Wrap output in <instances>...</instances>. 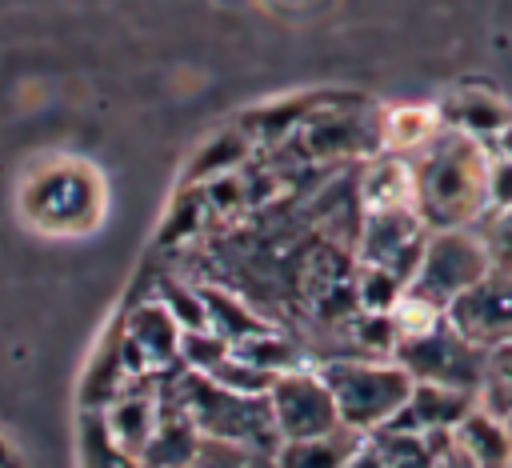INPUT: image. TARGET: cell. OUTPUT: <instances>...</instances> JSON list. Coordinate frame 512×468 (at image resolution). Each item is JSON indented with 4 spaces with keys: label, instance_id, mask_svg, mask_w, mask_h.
<instances>
[{
    "label": "cell",
    "instance_id": "6da1fadb",
    "mask_svg": "<svg viewBox=\"0 0 512 468\" xmlns=\"http://www.w3.org/2000/svg\"><path fill=\"white\" fill-rule=\"evenodd\" d=\"M488 200V168L480 144L468 136H444L424 152L420 172H412V204L436 228L468 224Z\"/></svg>",
    "mask_w": 512,
    "mask_h": 468
},
{
    "label": "cell",
    "instance_id": "7a4b0ae2",
    "mask_svg": "<svg viewBox=\"0 0 512 468\" xmlns=\"http://www.w3.org/2000/svg\"><path fill=\"white\" fill-rule=\"evenodd\" d=\"M20 212L40 232L76 236L100 224L104 184L84 160H48L28 172L20 188Z\"/></svg>",
    "mask_w": 512,
    "mask_h": 468
},
{
    "label": "cell",
    "instance_id": "3957f363",
    "mask_svg": "<svg viewBox=\"0 0 512 468\" xmlns=\"http://www.w3.org/2000/svg\"><path fill=\"white\" fill-rule=\"evenodd\" d=\"M316 372L336 400L340 424L364 436L384 428L416 384L396 360H372V356H328L320 360Z\"/></svg>",
    "mask_w": 512,
    "mask_h": 468
},
{
    "label": "cell",
    "instance_id": "277c9868",
    "mask_svg": "<svg viewBox=\"0 0 512 468\" xmlns=\"http://www.w3.org/2000/svg\"><path fill=\"white\" fill-rule=\"evenodd\" d=\"M392 360L420 384H444V388H460V392H472V396H480L484 372H488V348L460 336L448 324V316L424 336L396 340Z\"/></svg>",
    "mask_w": 512,
    "mask_h": 468
},
{
    "label": "cell",
    "instance_id": "5b68a950",
    "mask_svg": "<svg viewBox=\"0 0 512 468\" xmlns=\"http://www.w3.org/2000/svg\"><path fill=\"white\" fill-rule=\"evenodd\" d=\"M268 408H272L280 440H308V436H324L340 428L336 400L316 368L280 372L276 384L268 388Z\"/></svg>",
    "mask_w": 512,
    "mask_h": 468
},
{
    "label": "cell",
    "instance_id": "8992f818",
    "mask_svg": "<svg viewBox=\"0 0 512 468\" xmlns=\"http://www.w3.org/2000/svg\"><path fill=\"white\" fill-rule=\"evenodd\" d=\"M480 276H484V244L468 240L464 232H444L424 244V256H420V268H416L408 292L432 300L436 308H448Z\"/></svg>",
    "mask_w": 512,
    "mask_h": 468
},
{
    "label": "cell",
    "instance_id": "52a82bcc",
    "mask_svg": "<svg viewBox=\"0 0 512 468\" xmlns=\"http://www.w3.org/2000/svg\"><path fill=\"white\" fill-rule=\"evenodd\" d=\"M444 316L460 336H468L480 348H496L512 340V272L480 276L468 292H460L444 308Z\"/></svg>",
    "mask_w": 512,
    "mask_h": 468
},
{
    "label": "cell",
    "instance_id": "ba28073f",
    "mask_svg": "<svg viewBox=\"0 0 512 468\" xmlns=\"http://www.w3.org/2000/svg\"><path fill=\"white\" fill-rule=\"evenodd\" d=\"M480 404V396L472 392H460V388H444V384H412L408 400L400 404V412L384 424V428H396V432H452L472 408Z\"/></svg>",
    "mask_w": 512,
    "mask_h": 468
},
{
    "label": "cell",
    "instance_id": "9c48e42d",
    "mask_svg": "<svg viewBox=\"0 0 512 468\" xmlns=\"http://www.w3.org/2000/svg\"><path fill=\"white\" fill-rule=\"evenodd\" d=\"M452 440H456V448H464L480 468H504L508 456H512V432H508V420L492 416V412L480 408V404L452 428Z\"/></svg>",
    "mask_w": 512,
    "mask_h": 468
},
{
    "label": "cell",
    "instance_id": "30bf717a",
    "mask_svg": "<svg viewBox=\"0 0 512 468\" xmlns=\"http://www.w3.org/2000/svg\"><path fill=\"white\" fill-rule=\"evenodd\" d=\"M364 432L340 424L324 436H308V440H284L276 452V468H344L348 456L360 448Z\"/></svg>",
    "mask_w": 512,
    "mask_h": 468
},
{
    "label": "cell",
    "instance_id": "8fae6325",
    "mask_svg": "<svg viewBox=\"0 0 512 468\" xmlns=\"http://www.w3.org/2000/svg\"><path fill=\"white\" fill-rule=\"evenodd\" d=\"M372 444L380 448L384 468H436L440 452L452 444V432H396V428H376Z\"/></svg>",
    "mask_w": 512,
    "mask_h": 468
},
{
    "label": "cell",
    "instance_id": "7c38bea8",
    "mask_svg": "<svg viewBox=\"0 0 512 468\" xmlns=\"http://www.w3.org/2000/svg\"><path fill=\"white\" fill-rule=\"evenodd\" d=\"M80 468H140V460L128 456L108 436L100 412H88L84 408V420H80Z\"/></svg>",
    "mask_w": 512,
    "mask_h": 468
},
{
    "label": "cell",
    "instance_id": "4fadbf2b",
    "mask_svg": "<svg viewBox=\"0 0 512 468\" xmlns=\"http://www.w3.org/2000/svg\"><path fill=\"white\" fill-rule=\"evenodd\" d=\"M188 468H276V456L260 452V448H248V444L200 436V448H196Z\"/></svg>",
    "mask_w": 512,
    "mask_h": 468
},
{
    "label": "cell",
    "instance_id": "5bb4252c",
    "mask_svg": "<svg viewBox=\"0 0 512 468\" xmlns=\"http://www.w3.org/2000/svg\"><path fill=\"white\" fill-rule=\"evenodd\" d=\"M344 468H384L380 448L372 444V436H364V440H360V448L348 456V464H344Z\"/></svg>",
    "mask_w": 512,
    "mask_h": 468
},
{
    "label": "cell",
    "instance_id": "9a60e30c",
    "mask_svg": "<svg viewBox=\"0 0 512 468\" xmlns=\"http://www.w3.org/2000/svg\"><path fill=\"white\" fill-rule=\"evenodd\" d=\"M436 468H480V464H476V460H472V456H468L464 448H456V440H452V444H448V448L440 452Z\"/></svg>",
    "mask_w": 512,
    "mask_h": 468
},
{
    "label": "cell",
    "instance_id": "2e32d148",
    "mask_svg": "<svg viewBox=\"0 0 512 468\" xmlns=\"http://www.w3.org/2000/svg\"><path fill=\"white\" fill-rule=\"evenodd\" d=\"M0 468H24V460H20V452L0 436Z\"/></svg>",
    "mask_w": 512,
    "mask_h": 468
}]
</instances>
